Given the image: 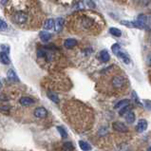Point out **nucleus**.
I'll list each match as a JSON object with an SVG mask.
<instances>
[{"label": "nucleus", "mask_w": 151, "mask_h": 151, "mask_svg": "<svg viewBox=\"0 0 151 151\" xmlns=\"http://www.w3.org/2000/svg\"><path fill=\"white\" fill-rule=\"evenodd\" d=\"M112 86L115 88H122L125 84V78L121 75H115L112 78Z\"/></svg>", "instance_id": "7ed1b4c3"}, {"label": "nucleus", "mask_w": 151, "mask_h": 151, "mask_svg": "<svg viewBox=\"0 0 151 151\" xmlns=\"http://www.w3.org/2000/svg\"><path fill=\"white\" fill-rule=\"evenodd\" d=\"M0 63L4 64V65H9L10 64V59H9V56L7 53L4 51L0 52Z\"/></svg>", "instance_id": "4468645a"}, {"label": "nucleus", "mask_w": 151, "mask_h": 151, "mask_svg": "<svg viewBox=\"0 0 151 151\" xmlns=\"http://www.w3.org/2000/svg\"><path fill=\"white\" fill-rule=\"evenodd\" d=\"M132 99L134 100V102L137 104H140V106H141V102H140V100H139V98H138L136 92H135V91H132Z\"/></svg>", "instance_id": "a878e982"}, {"label": "nucleus", "mask_w": 151, "mask_h": 151, "mask_svg": "<svg viewBox=\"0 0 151 151\" xmlns=\"http://www.w3.org/2000/svg\"><path fill=\"white\" fill-rule=\"evenodd\" d=\"M63 25H64V19L61 17H58L55 19L54 21V30L56 32H62V29H63Z\"/></svg>", "instance_id": "39448f33"}, {"label": "nucleus", "mask_w": 151, "mask_h": 151, "mask_svg": "<svg viewBox=\"0 0 151 151\" xmlns=\"http://www.w3.org/2000/svg\"><path fill=\"white\" fill-rule=\"evenodd\" d=\"M111 50H112L113 53L115 54V55H117V54H118V52L121 51V48H120L119 44H114V45H112Z\"/></svg>", "instance_id": "4be33fe9"}, {"label": "nucleus", "mask_w": 151, "mask_h": 151, "mask_svg": "<svg viewBox=\"0 0 151 151\" xmlns=\"http://www.w3.org/2000/svg\"><path fill=\"white\" fill-rule=\"evenodd\" d=\"M54 25V21L52 19H47L46 20V22L44 23V25H43V28L46 30H49L53 28Z\"/></svg>", "instance_id": "a211bd4d"}, {"label": "nucleus", "mask_w": 151, "mask_h": 151, "mask_svg": "<svg viewBox=\"0 0 151 151\" xmlns=\"http://www.w3.org/2000/svg\"><path fill=\"white\" fill-rule=\"evenodd\" d=\"M127 111H129V104H128V106H125L124 107H122L121 110L119 111V115H121V116L125 115V114Z\"/></svg>", "instance_id": "393cba45"}, {"label": "nucleus", "mask_w": 151, "mask_h": 151, "mask_svg": "<svg viewBox=\"0 0 151 151\" xmlns=\"http://www.w3.org/2000/svg\"><path fill=\"white\" fill-rule=\"evenodd\" d=\"M64 146L66 147V149H69V148H72V144L70 142H67L64 144Z\"/></svg>", "instance_id": "c85d7f7f"}, {"label": "nucleus", "mask_w": 151, "mask_h": 151, "mask_svg": "<svg viewBox=\"0 0 151 151\" xmlns=\"http://www.w3.org/2000/svg\"><path fill=\"white\" fill-rule=\"evenodd\" d=\"M121 24L122 25H125V27H127V28H135L134 26V23L133 22H129V21H125V20H123L121 21Z\"/></svg>", "instance_id": "5701e85b"}, {"label": "nucleus", "mask_w": 151, "mask_h": 151, "mask_svg": "<svg viewBox=\"0 0 151 151\" xmlns=\"http://www.w3.org/2000/svg\"><path fill=\"white\" fill-rule=\"evenodd\" d=\"M109 32L111 33L112 35L116 36V37H120L122 35V32L117 28H110L109 29Z\"/></svg>", "instance_id": "aec40b11"}, {"label": "nucleus", "mask_w": 151, "mask_h": 151, "mask_svg": "<svg viewBox=\"0 0 151 151\" xmlns=\"http://www.w3.org/2000/svg\"><path fill=\"white\" fill-rule=\"evenodd\" d=\"M47 95H48V97L50 98L52 102H53V103L59 104V98H58L56 93H54V92H52V91H48Z\"/></svg>", "instance_id": "f3484780"}, {"label": "nucleus", "mask_w": 151, "mask_h": 151, "mask_svg": "<svg viewBox=\"0 0 151 151\" xmlns=\"http://www.w3.org/2000/svg\"><path fill=\"white\" fill-rule=\"evenodd\" d=\"M125 121L128 123V124H132L134 121H135V115L134 113L132 111H127L125 114Z\"/></svg>", "instance_id": "ddd939ff"}, {"label": "nucleus", "mask_w": 151, "mask_h": 151, "mask_svg": "<svg viewBox=\"0 0 151 151\" xmlns=\"http://www.w3.org/2000/svg\"><path fill=\"white\" fill-rule=\"evenodd\" d=\"M138 21H140L141 23H143L144 25L146 26V16H144V14L139 15V17H138Z\"/></svg>", "instance_id": "bb28decb"}, {"label": "nucleus", "mask_w": 151, "mask_h": 151, "mask_svg": "<svg viewBox=\"0 0 151 151\" xmlns=\"http://www.w3.org/2000/svg\"><path fill=\"white\" fill-rule=\"evenodd\" d=\"M129 103H130V101L128 99H124V100L120 101L117 104H115V109H122V107H124L125 106H128Z\"/></svg>", "instance_id": "6ab92c4d"}, {"label": "nucleus", "mask_w": 151, "mask_h": 151, "mask_svg": "<svg viewBox=\"0 0 151 151\" xmlns=\"http://www.w3.org/2000/svg\"><path fill=\"white\" fill-rule=\"evenodd\" d=\"M104 25L103 18L94 11H82L72 16L67 21V28L75 33L97 34Z\"/></svg>", "instance_id": "f03ea898"}, {"label": "nucleus", "mask_w": 151, "mask_h": 151, "mask_svg": "<svg viewBox=\"0 0 151 151\" xmlns=\"http://www.w3.org/2000/svg\"><path fill=\"white\" fill-rule=\"evenodd\" d=\"M112 126L114 128V130L118 131V132H123V133H125V132L128 131V128L125 124H123L121 122H115L112 124Z\"/></svg>", "instance_id": "20e7f679"}, {"label": "nucleus", "mask_w": 151, "mask_h": 151, "mask_svg": "<svg viewBox=\"0 0 151 151\" xmlns=\"http://www.w3.org/2000/svg\"><path fill=\"white\" fill-rule=\"evenodd\" d=\"M46 55V51L43 50H38L37 51V56L38 57H44Z\"/></svg>", "instance_id": "cd10ccee"}, {"label": "nucleus", "mask_w": 151, "mask_h": 151, "mask_svg": "<svg viewBox=\"0 0 151 151\" xmlns=\"http://www.w3.org/2000/svg\"><path fill=\"white\" fill-rule=\"evenodd\" d=\"M6 11L11 22L21 28H30L40 23L38 10L30 0H11Z\"/></svg>", "instance_id": "f257e3e1"}, {"label": "nucleus", "mask_w": 151, "mask_h": 151, "mask_svg": "<svg viewBox=\"0 0 151 151\" xmlns=\"http://www.w3.org/2000/svg\"><path fill=\"white\" fill-rule=\"evenodd\" d=\"M7 76H8L9 80H11V81L19 82V78H18V76L16 75V73L14 72L13 69H9L7 72Z\"/></svg>", "instance_id": "1a4fd4ad"}, {"label": "nucleus", "mask_w": 151, "mask_h": 151, "mask_svg": "<svg viewBox=\"0 0 151 151\" xmlns=\"http://www.w3.org/2000/svg\"><path fill=\"white\" fill-rule=\"evenodd\" d=\"M100 59L102 62H107L109 59H110V55L109 53V51H106V50H104V51H102L100 52Z\"/></svg>", "instance_id": "9b49d317"}, {"label": "nucleus", "mask_w": 151, "mask_h": 151, "mask_svg": "<svg viewBox=\"0 0 151 151\" xmlns=\"http://www.w3.org/2000/svg\"><path fill=\"white\" fill-rule=\"evenodd\" d=\"M148 151H150V148H148Z\"/></svg>", "instance_id": "2f4dec72"}, {"label": "nucleus", "mask_w": 151, "mask_h": 151, "mask_svg": "<svg viewBox=\"0 0 151 151\" xmlns=\"http://www.w3.org/2000/svg\"><path fill=\"white\" fill-rule=\"evenodd\" d=\"M39 37H40V39L42 40V41L47 42V41H49V40H50V39L51 38V34L50 32L43 30V32H40V33H39Z\"/></svg>", "instance_id": "f8f14e48"}, {"label": "nucleus", "mask_w": 151, "mask_h": 151, "mask_svg": "<svg viewBox=\"0 0 151 151\" xmlns=\"http://www.w3.org/2000/svg\"><path fill=\"white\" fill-rule=\"evenodd\" d=\"M8 28V25L7 23L5 22L4 20L0 19V32H3V30H6Z\"/></svg>", "instance_id": "b1692460"}, {"label": "nucleus", "mask_w": 151, "mask_h": 151, "mask_svg": "<svg viewBox=\"0 0 151 151\" xmlns=\"http://www.w3.org/2000/svg\"><path fill=\"white\" fill-rule=\"evenodd\" d=\"M1 87H2V85H1V81H0V88H1Z\"/></svg>", "instance_id": "7c9ffc66"}, {"label": "nucleus", "mask_w": 151, "mask_h": 151, "mask_svg": "<svg viewBox=\"0 0 151 151\" xmlns=\"http://www.w3.org/2000/svg\"><path fill=\"white\" fill-rule=\"evenodd\" d=\"M34 116L36 118H45L47 116V109L44 107H37L34 110Z\"/></svg>", "instance_id": "423d86ee"}, {"label": "nucleus", "mask_w": 151, "mask_h": 151, "mask_svg": "<svg viewBox=\"0 0 151 151\" xmlns=\"http://www.w3.org/2000/svg\"><path fill=\"white\" fill-rule=\"evenodd\" d=\"M76 45H77V41L75 39H73V38L67 39L66 41H65V43H64V46L67 49H71L73 47H75Z\"/></svg>", "instance_id": "9d476101"}, {"label": "nucleus", "mask_w": 151, "mask_h": 151, "mask_svg": "<svg viewBox=\"0 0 151 151\" xmlns=\"http://www.w3.org/2000/svg\"><path fill=\"white\" fill-rule=\"evenodd\" d=\"M146 127H147V122L144 119H141L140 121L138 122L136 129H137L138 132H140L141 133V132H144V130H146Z\"/></svg>", "instance_id": "0eeeda50"}, {"label": "nucleus", "mask_w": 151, "mask_h": 151, "mask_svg": "<svg viewBox=\"0 0 151 151\" xmlns=\"http://www.w3.org/2000/svg\"><path fill=\"white\" fill-rule=\"evenodd\" d=\"M57 130L60 133L61 137L62 138H67V132L66 131V129H65L64 127H62V126H57Z\"/></svg>", "instance_id": "412c9836"}, {"label": "nucleus", "mask_w": 151, "mask_h": 151, "mask_svg": "<svg viewBox=\"0 0 151 151\" xmlns=\"http://www.w3.org/2000/svg\"><path fill=\"white\" fill-rule=\"evenodd\" d=\"M88 7L90 8V9H94L95 8V4L93 3V1H91V0L88 1Z\"/></svg>", "instance_id": "c756f323"}, {"label": "nucleus", "mask_w": 151, "mask_h": 151, "mask_svg": "<svg viewBox=\"0 0 151 151\" xmlns=\"http://www.w3.org/2000/svg\"><path fill=\"white\" fill-rule=\"evenodd\" d=\"M79 146L83 151H90L91 150V146L87 142L84 141H80L79 142Z\"/></svg>", "instance_id": "dca6fc26"}, {"label": "nucleus", "mask_w": 151, "mask_h": 151, "mask_svg": "<svg viewBox=\"0 0 151 151\" xmlns=\"http://www.w3.org/2000/svg\"><path fill=\"white\" fill-rule=\"evenodd\" d=\"M19 103L21 104H23V106H30V104H32L34 103V101L29 97H22V98H20Z\"/></svg>", "instance_id": "2eb2a0df"}, {"label": "nucleus", "mask_w": 151, "mask_h": 151, "mask_svg": "<svg viewBox=\"0 0 151 151\" xmlns=\"http://www.w3.org/2000/svg\"><path fill=\"white\" fill-rule=\"evenodd\" d=\"M117 56H119L120 58H121V60H122L125 64H126V65L130 64V58H129V56L125 53V52H123V51H120L118 52V54H117Z\"/></svg>", "instance_id": "6e6552de"}]
</instances>
